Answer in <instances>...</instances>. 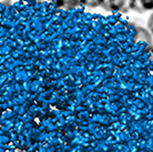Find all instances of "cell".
<instances>
[{
    "label": "cell",
    "mask_w": 153,
    "mask_h": 152,
    "mask_svg": "<svg viewBox=\"0 0 153 152\" xmlns=\"http://www.w3.org/2000/svg\"><path fill=\"white\" fill-rule=\"evenodd\" d=\"M100 7L109 12L126 13L130 11V0H102Z\"/></svg>",
    "instance_id": "6da1fadb"
},
{
    "label": "cell",
    "mask_w": 153,
    "mask_h": 152,
    "mask_svg": "<svg viewBox=\"0 0 153 152\" xmlns=\"http://www.w3.org/2000/svg\"><path fill=\"white\" fill-rule=\"evenodd\" d=\"M153 8V0H130V10L144 13L146 11H151Z\"/></svg>",
    "instance_id": "7a4b0ae2"
},
{
    "label": "cell",
    "mask_w": 153,
    "mask_h": 152,
    "mask_svg": "<svg viewBox=\"0 0 153 152\" xmlns=\"http://www.w3.org/2000/svg\"><path fill=\"white\" fill-rule=\"evenodd\" d=\"M54 1H56V7L58 9H65V10H69V9L82 6V0H54Z\"/></svg>",
    "instance_id": "3957f363"
},
{
    "label": "cell",
    "mask_w": 153,
    "mask_h": 152,
    "mask_svg": "<svg viewBox=\"0 0 153 152\" xmlns=\"http://www.w3.org/2000/svg\"><path fill=\"white\" fill-rule=\"evenodd\" d=\"M102 0H82V6L88 8H97L101 6Z\"/></svg>",
    "instance_id": "277c9868"
},
{
    "label": "cell",
    "mask_w": 153,
    "mask_h": 152,
    "mask_svg": "<svg viewBox=\"0 0 153 152\" xmlns=\"http://www.w3.org/2000/svg\"><path fill=\"white\" fill-rule=\"evenodd\" d=\"M39 1H43V0H39Z\"/></svg>",
    "instance_id": "5b68a950"
}]
</instances>
